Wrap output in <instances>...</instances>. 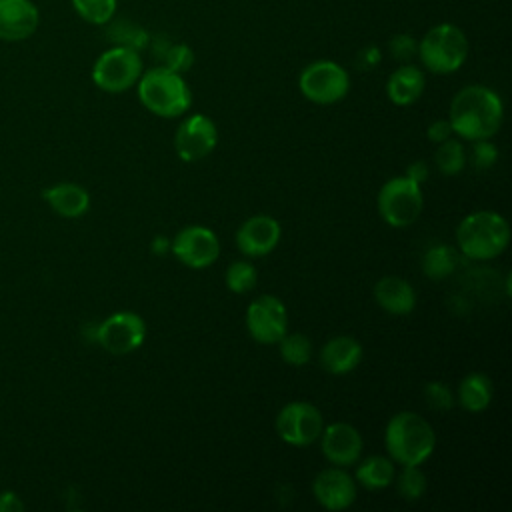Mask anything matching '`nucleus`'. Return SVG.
Wrapping results in <instances>:
<instances>
[{
  "instance_id": "c9c22d12",
  "label": "nucleus",
  "mask_w": 512,
  "mask_h": 512,
  "mask_svg": "<svg viewBox=\"0 0 512 512\" xmlns=\"http://www.w3.org/2000/svg\"><path fill=\"white\" fill-rule=\"evenodd\" d=\"M24 510V502L20 496L12 490H2L0 492V512H20Z\"/></svg>"
},
{
  "instance_id": "aec40b11",
  "label": "nucleus",
  "mask_w": 512,
  "mask_h": 512,
  "mask_svg": "<svg viewBox=\"0 0 512 512\" xmlns=\"http://www.w3.org/2000/svg\"><path fill=\"white\" fill-rule=\"evenodd\" d=\"M362 360V346L352 336H334L320 350V366L334 376L352 372Z\"/></svg>"
},
{
  "instance_id": "a878e982",
  "label": "nucleus",
  "mask_w": 512,
  "mask_h": 512,
  "mask_svg": "<svg viewBox=\"0 0 512 512\" xmlns=\"http://www.w3.org/2000/svg\"><path fill=\"white\" fill-rule=\"evenodd\" d=\"M466 162H468V156H466L464 144L452 136L448 140L440 142L434 152V164H436L438 172L444 176L460 174L464 170Z\"/></svg>"
},
{
  "instance_id": "7ed1b4c3",
  "label": "nucleus",
  "mask_w": 512,
  "mask_h": 512,
  "mask_svg": "<svg viewBox=\"0 0 512 512\" xmlns=\"http://www.w3.org/2000/svg\"><path fill=\"white\" fill-rule=\"evenodd\" d=\"M510 242V226L504 216L492 210H478L462 218L456 228V244L470 260H490L500 256Z\"/></svg>"
},
{
  "instance_id": "4c0bfd02",
  "label": "nucleus",
  "mask_w": 512,
  "mask_h": 512,
  "mask_svg": "<svg viewBox=\"0 0 512 512\" xmlns=\"http://www.w3.org/2000/svg\"><path fill=\"white\" fill-rule=\"evenodd\" d=\"M152 252L156 254V256H164V254H168L170 252V240L166 238V236H156L154 240H152Z\"/></svg>"
},
{
  "instance_id": "e433bc0d",
  "label": "nucleus",
  "mask_w": 512,
  "mask_h": 512,
  "mask_svg": "<svg viewBox=\"0 0 512 512\" xmlns=\"http://www.w3.org/2000/svg\"><path fill=\"white\" fill-rule=\"evenodd\" d=\"M410 180L418 182L422 186V182L428 178V164L424 160H414L408 168H406V174Z\"/></svg>"
},
{
  "instance_id": "ddd939ff",
  "label": "nucleus",
  "mask_w": 512,
  "mask_h": 512,
  "mask_svg": "<svg viewBox=\"0 0 512 512\" xmlns=\"http://www.w3.org/2000/svg\"><path fill=\"white\" fill-rule=\"evenodd\" d=\"M218 142V130L212 118L192 114L180 122L174 134V150L184 162H198L206 158Z\"/></svg>"
},
{
  "instance_id": "2eb2a0df",
  "label": "nucleus",
  "mask_w": 512,
  "mask_h": 512,
  "mask_svg": "<svg viewBox=\"0 0 512 512\" xmlns=\"http://www.w3.org/2000/svg\"><path fill=\"white\" fill-rule=\"evenodd\" d=\"M282 236V228L276 218L268 214L250 216L236 230V246L248 258H260L270 254Z\"/></svg>"
},
{
  "instance_id": "2f4dec72",
  "label": "nucleus",
  "mask_w": 512,
  "mask_h": 512,
  "mask_svg": "<svg viewBox=\"0 0 512 512\" xmlns=\"http://www.w3.org/2000/svg\"><path fill=\"white\" fill-rule=\"evenodd\" d=\"M424 400H426L428 408L438 410V412H446V410H450L456 404V396L452 394L448 384H444L440 380L426 382V386H424Z\"/></svg>"
},
{
  "instance_id": "412c9836",
  "label": "nucleus",
  "mask_w": 512,
  "mask_h": 512,
  "mask_svg": "<svg viewBox=\"0 0 512 512\" xmlns=\"http://www.w3.org/2000/svg\"><path fill=\"white\" fill-rule=\"evenodd\" d=\"M424 86H426L424 72L418 66L402 64L388 76L386 94L392 104L410 106L422 96Z\"/></svg>"
},
{
  "instance_id": "4be33fe9",
  "label": "nucleus",
  "mask_w": 512,
  "mask_h": 512,
  "mask_svg": "<svg viewBox=\"0 0 512 512\" xmlns=\"http://www.w3.org/2000/svg\"><path fill=\"white\" fill-rule=\"evenodd\" d=\"M492 396H494L492 380L482 372H470L458 384L456 402L468 412H482L490 406Z\"/></svg>"
},
{
  "instance_id": "72a5a7b5",
  "label": "nucleus",
  "mask_w": 512,
  "mask_h": 512,
  "mask_svg": "<svg viewBox=\"0 0 512 512\" xmlns=\"http://www.w3.org/2000/svg\"><path fill=\"white\" fill-rule=\"evenodd\" d=\"M418 50V44L408 34H398L390 42V52L396 60H410Z\"/></svg>"
},
{
  "instance_id": "473e14b6",
  "label": "nucleus",
  "mask_w": 512,
  "mask_h": 512,
  "mask_svg": "<svg viewBox=\"0 0 512 512\" xmlns=\"http://www.w3.org/2000/svg\"><path fill=\"white\" fill-rule=\"evenodd\" d=\"M470 160H472L474 168L486 170V168H490V166L496 164V160H498V148L490 142V138H486V140H474L472 150H470Z\"/></svg>"
},
{
  "instance_id": "6ab92c4d",
  "label": "nucleus",
  "mask_w": 512,
  "mask_h": 512,
  "mask_svg": "<svg viewBox=\"0 0 512 512\" xmlns=\"http://www.w3.org/2000/svg\"><path fill=\"white\" fill-rule=\"evenodd\" d=\"M374 300L388 314L404 316L414 310L416 292L408 280L390 274V276H382L374 284Z\"/></svg>"
},
{
  "instance_id": "dca6fc26",
  "label": "nucleus",
  "mask_w": 512,
  "mask_h": 512,
  "mask_svg": "<svg viewBox=\"0 0 512 512\" xmlns=\"http://www.w3.org/2000/svg\"><path fill=\"white\" fill-rule=\"evenodd\" d=\"M320 450L332 466H352L362 454V436L348 422H332L320 434Z\"/></svg>"
},
{
  "instance_id": "0eeeda50",
  "label": "nucleus",
  "mask_w": 512,
  "mask_h": 512,
  "mask_svg": "<svg viewBox=\"0 0 512 512\" xmlns=\"http://www.w3.org/2000/svg\"><path fill=\"white\" fill-rule=\"evenodd\" d=\"M142 76L140 52L128 46L104 50L92 66V82L108 94H120L132 88Z\"/></svg>"
},
{
  "instance_id": "bb28decb",
  "label": "nucleus",
  "mask_w": 512,
  "mask_h": 512,
  "mask_svg": "<svg viewBox=\"0 0 512 512\" xmlns=\"http://www.w3.org/2000/svg\"><path fill=\"white\" fill-rule=\"evenodd\" d=\"M278 344H280V358L290 366H304L312 358V342L304 334L286 332L278 340Z\"/></svg>"
},
{
  "instance_id": "423d86ee",
  "label": "nucleus",
  "mask_w": 512,
  "mask_h": 512,
  "mask_svg": "<svg viewBox=\"0 0 512 512\" xmlns=\"http://www.w3.org/2000/svg\"><path fill=\"white\" fill-rule=\"evenodd\" d=\"M380 218L392 228H408L422 212L424 198L418 182L408 176H394L382 184L376 198Z\"/></svg>"
},
{
  "instance_id": "1a4fd4ad",
  "label": "nucleus",
  "mask_w": 512,
  "mask_h": 512,
  "mask_svg": "<svg viewBox=\"0 0 512 512\" xmlns=\"http://www.w3.org/2000/svg\"><path fill=\"white\" fill-rule=\"evenodd\" d=\"M274 426L286 444L310 446L320 438L324 430V418L320 408L312 402L294 400L280 408Z\"/></svg>"
},
{
  "instance_id": "7c9ffc66",
  "label": "nucleus",
  "mask_w": 512,
  "mask_h": 512,
  "mask_svg": "<svg viewBox=\"0 0 512 512\" xmlns=\"http://www.w3.org/2000/svg\"><path fill=\"white\" fill-rule=\"evenodd\" d=\"M108 38L110 42H114V46H128V48H134V50H140L142 46H146L148 42V34L138 28L136 24L132 22H126V20H118V22H108Z\"/></svg>"
},
{
  "instance_id": "f03ea898",
  "label": "nucleus",
  "mask_w": 512,
  "mask_h": 512,
  "mask_svg": "<svg viewBox=\"0 0 512 512\" xmlns=\"http://www.w3.org/2000/svg\"><path fill=\"white\" fill-rule=\"evenodd\" d=\"M384 444L394 464L420 466L434 452L436 432L432 424L420 414L402 410L388 420L384 430Z\"/></svg>"
},
{
  "instance_id": "c85d7f7f",
  "label": "nucleus",
  "mask_w": 512,
  "mask_h": 512,
  "mask_svg": "<svg viewBox=\"0 0 512 512\" xmlns=\"http://www.w3.org/2000/svg\"><path fill=\"white\" fill-rule=\"evenodd\" d=\"M74 12L88 24L104 26L114 18L118 0H70Z\"/></svg>"
},
{
  "instance_id": "f704fd0d",
  "label": "nucleus",
  "mask_w": 512,
  "mask_h": 512,
  "mask_svg": "<svg viewBox=\"0 0 512 512\" xmlns=\"http://www.w3.org/2000/svg\"><path fill=\"white\" fill-rule=\"evenodd\" d=\"M452 126L448 120H434L428 128H426V138L434 144H440L444 140H448L452 136Z\"/></svg>"
},
{
  "instance_id": "a211bd4d",
  "label": "nucleus",
  "mask_w": 512,
  "mask_h": 512,
  "mask_svg": "<svg viewBox=\"0 0 512 512\" xmlns=\"http://www.w3.org/2000/svg\"><path fill=\"white\" fill-rule=\"evenodd\" d=\"M42 200L62 218H80L90 208V194L76 182H58L42 190Z\"/></svg>"
},
{
  "instance_id": "c756f323",
  "label": "nucleus",
  "mask_w": 512,
  "mask_h": 512,
  "mask_svg": "<svg viewBox=\"0 0 512 512\" xmlns=\"http://www.w3.org/2000/svg\"><path fill=\"white\" fill-rule=\"evenodd\" d=\"M224 280H226V286L230 292L234 294H246L250 292L256 282H258V272L254 268L252 262L248 260H236L232 262L228 268H226V274H224Z\"/></svg>"
},
{
  "instance_id": "39448f33",
  "label": "nucleus",
  "mask_w": 512,
  "mask_h": 512,
  "mask_svg": "<svg viewBox=\"0 0 512 512\" xmlns=\"http://www.w3.org/2000/svg\"><path fill=\"white\" fill-rule=\"evenodd\" d=\"M416 52L430 72L452 74L466 62L468 40L458 26L444 22L424 34Z\"/></svg>"
},
{
  "instance_id": "5701e85b",
  "label": "nucleus",
  "mask_w": 512,
  "mask_h": 512,
  "mask_svg": "<svg viewBox=\"0 0 512 512\" xmlns=\"http://www.w3.org/2000/svg\"><path fill=\"white\" fill-rule=\"evenodd\" d=\"M394 474H396V468H394V460L390 456H368L364 458L358 466H356V472H354V480L368 488V490H380V488H386L392 484L394 480Z\"/></svg>"
},
{
  "instance_id": "b1692460",
  "label": "nucleus",
  "mask_w": 512,
  "mask_h": 512,
  "mask_svg": "<svg viewBox=\"0 0 512 512\" xmlns=\"http://www.w3.org/2000/svg\"><path fill=\"white\" fill-rule=\"evenodd\" d=\"M458 266V252L448 244H432L422 254V272L432 280L448 278Z\"/></svg>"
},
{
  "instance_id": "9d476101",
  "label": "nucleus",
  "mask_w": 512,
  "mask_h": 512,
  "mask_svg": "<svg viewBox=\"0 0 512 512\" xmlns=\"http://www.w3.org/2000/svg\"><path fill=\"white\" fill-rule=\"evenodd\" d=\"M146 338V322L140 314L122 310L104 318L96 330L94 340L110 354L124 356L138 350Z\"/></svg>"
},
{
  "instance_id": "393cba45",
  "label": "nucleus",
  "mask_w": 512,
  "mask_h": 512,
  "mask_svg": "<svg viewBox=\"0 0 512 512\" xmlns=\"http://www.w3.org/2000/svg\"><path fill=\"white\" fill-rule=\"evenodd\" d=\"M154 56L160 62V66L184 74L194 64V52L184 42H168V40H156L154 42Z\"/></svg>"
},
{
  "instance_id": "cd10ccee",
  "label": "nucleus",
  "mask_w": 512,
  "mask_h": 512,
  "mask_svg": "<svg viewBox=\"0 0 512 512\" xmlns=\"http://www.w3.org/2000/svg\"><path fill=\"white\" fill-rule=\"evenodd\" d=\"M396 484V492L400 494V498L404 500H420L426 492V476L424 472L420 470V466H402L400 474H394V480Z\"/></svg>"
},
{
  "instance_id": "6e6552de",
  "label": "nucleus",
  "mask_w": 512,
  "mask_h": 512,
  "mask_svg": "<svg viewBox=\"0 0 512 512\" xmlns=\"http://www.w3.org/2000/svg\"><path fill=\"white\" fill-rule=\"evenodd\" d=\"M302 96L314 104H336L350 90L348 72L332 60H316L308 64L298 76Z\"/></svg>"
},
{
  "instance_id": "f8f14e48",
  "label": "nucleus",
  "mask_w": 512,
  "mask_h": 512,
  "mask_svg": "<svg viewBox=\"0 0 512 512\" xmlns=\"http://www.w3.org/2000/svg\"><path fill=\"white\" fill-rule=\"evenodd\" d=\"M246 328L260 344H278L288 332V312L280 298L262 294L254 298L246 310Z\"/></svg>"
},
{
  "instance_id": "f257e3e1",
  "label": "nucleus",
  "mask_w": 512,
  "mask_h": 512,
  "mask_svg": "<svg viewBox=\"0 0 512 512\" xmlns=\"http://www.w3.org/2000/svg\"><path fill=\"white\" fill-rule=\"evenodd\" d=\"M504 120L500 96L480 84L458 90L450 102L448 122L452 132L468 142L492 138Z\"/></svg>"
},
{
  "instance_id": "9b49d317",
  "label": "nucleus",
  "mask_w": 512,
  "mask_h": 512,
  "mask_svg": "<svg viewBox=\"0 0 512 512\" xmlns=\"http://www.w3.org/2000/svg\"><path fill=\"white\" fill-rule=\"evenodd\" d=\"M170 252L188 268L202 270L212 266L220 256L218 236L200 224L184 226L170 240Z\"/></svg>"
},
{
  "instance_id": "20e7f679",
  "label": "nucleus",
  "mask_w": 512,
  "mask_h": 512,
  "mask_svg": "<svg viewBox=\"0 0 512 512\" xmlns=\"http://www.w3.org/2000/svg\"><path fill=\"white\" fill-rule=\"evenodd\" d=\"M136 86L140 104L160 118L182 116L192 106V92L184 76L164 66L142 72Z\"/></svg>"
},
{
  "instance_id": "4468645a",
  "label": "nucleus",
  "mask_w": 512,
  "mask_h": 512,
  "mask_svg": "<svg viewBox=\"0 0 512 512\" xmlns=\"http://www.w3.org/2000/svg\"><path fill=\"white\" fill-rule=\"evenodd\" d=\"M312 494L322 508L340 512L354 504L356 480L346 470H342V466H330L316 474L312 482Z\"/></svg>"
},
{
  "instance_id": "f3484780",
  "label": "nucleus",
  "mask_w": 512,
  "mask_h": 512,
  "mask_svg": "<svg viewBox=\"0 0 512 512\" xmlns=\"http://www.w3.org/2000/svg\"><path fill=\"white\" fill-rule=\"evenodd\" d=\"M40 26V10L32 0H0V40L22 42Z\"/></svg>"
}]
</instances>
